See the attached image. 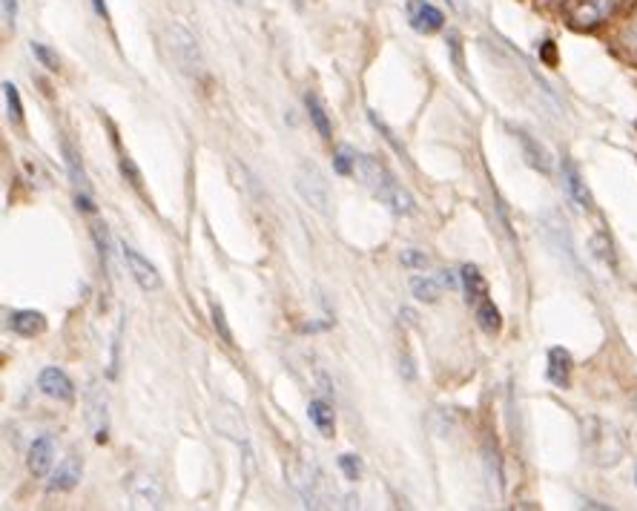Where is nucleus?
<instances>
[{
	"label": "nucleus",
	"mask_w": 637,
	"mask_h": 511,
	"mask_svg": "<svg viewBox=\"0 0 637 511\" xmlns=\"http://www.w3.org/2000/svg\"><path fill=\"white\" fill-rule=\"evenodd\" d=\"M353 176L362 178V184L374 193L376 199L382 201V204H388V207H391L394 213H399V216H411V213L417 210L411 193H408V190L388 173V167H385L382 161H376L374 156L356 153V170H353Z\"/></svg>",
	"instance_id": "f257e3e1"
},
{
	"label": "nucleus",
	"mask_w": 637,
	"mask_h": 511,
	"mask_svg": "<svg viewBox=\"0 0 637 511\" xmlns=\"http://www.w3.org/2000/svg\"><path fill=\"white\" fill-rule=\"evenodd\" d=\"M167 49H170V55H173V61H176L181 72H187V75H201L204 72L196 35L187 26H181V23L167 26Z\"/></svg>",
	"instance_id": "f03ea898"
},
{
	"label": "nucleus",
	"mask_w": 637,
	"mask_h": 511,
	"mask_svg": "<svg viewBox=\"0 0 637 511\" xmlns=\"http://www.w3.org/2000/svg\"><path fill=\"white\" fill-rule=\"evenodd\" d=\"M623 0H569L566 3V21L574 29H594L600 23H606Z\"/></svg>",
	"instance_id": "7ed1b4c3"
},
{
	"label": "nucleus",
	"mask_w": 637,
	"mask_h": 511,
	"mask_svg": "<svg viewBox=\"0 0 637 511\" xmlns=\"http://www.w3.org/2000/svg\"><path fill=\"white\" fill-rule=\"evenodd\" d=\"M296 190H299V196L308 201L313 210L328 213V204H330L328 181H325V176L319 173V167H316V164H302V167H299V173H296Z\"/></svg>",
	"instance_id": "20e7f679"
},
{
	"label": "nucleus",
	"mask_w": 637,
	"mask_h": 511,
	"mask_svg": "<svg viewBox=\"0 0 637 511\" xmlns=\"http://www.w3.org/2000/svg\"><path fill=\"white\" fill-rule=\"evenodd\" d=\"M127 491H130V500L135 509H161L164 491H161V483L155 480L153 474L135 471L130 483H127Z\"/></svg>",
	"instance_id": "39448f33"
},
{
	"label": "nucleus",
	"mask_w": 637,
	"mask_h": 511,
	"mask_svg": "<svg viewBox=\"0 0 637 511\" xmlns=\"http://www.w3.org/2000/svg\"><path fill=\"white\" fill-rule=\"evenodd\" d=\"M457 285V276L451 270H437V273H417L411 276V290L419 302H437L442 290H451Z\"/></svg>",
	"instance_id": "423d86ee"
},
{
	"label": "nucleus",
	"mask_w": 637,
	"mask_h": 511,
	"mask_svg": "<svg viewBox=\"0 0 637 511\" xmlns=\"http://www.w3.org/2000/svg\"><path fill=\"white\" fill-rule=\"evenodd\" d=\"M408 23L419 35H434L445 26V15L431 0H408Z\"/></svg>",
	"instance_id": "0eeeda50"
},
{
	"label": "nucleus",
	"mask_w": 637,
	"mask_h": 511,
	"mask_svg": "<svg viewBox=\"0 0 637 511\" xmlns=\"http://www.w3.org/2000/svg\"><path fill=\"white\" fill-rule=\"evenodd\" d=\"M121 256H124V265L130 270V276L138 282V288L141 290H158L161 288V276H158V270L150 259H144L135 247L124 245L121 247Z\"/></svg>",
	"instance_id": "6e6552de"
},
{
	"label": "nucleus",
	"mask_w": 637,
	"mask_h": 511,
	"mask_svg": "<svg viewBox=\"0 0 637 511\" xmlns=\"http://www.w3.org/2000/svg\"><path fill=\"white\" fill-rule=\"evenodd\" d=\"M87 423L95 443H107L110 440V414H107V400L98 391H89L87 400Z\"/></svg>",
	"instance_id": "1a4fd4ad"
},
{
	"label": "nucleus",
	"mask_w": 637,
	"mask_h": 511,
	"mask_svg": "<svg viewBox=\"0 0 637 511\" xmlns=\"http://www.w3.org/2000/svg\"><path fill=\"white\" fill-rule=\"evenodd\" d=\"M38 385H41V391H44L46 397H52V400H75V385H72V379L66 377L61 368H44L41 377H38Z\"/></svg>",
	"instance_id": "9d476101"
},
{
	"label": "nucleus",
	"mask_w": 637,
	"mask_h": 511,
	"mask_svg": "<svg viewBox=\"0 0 637 511\" xmlns=\"http://www.w3.org/2000/svg\"><path fill=\"white\" fill-rule=\"evenodd\" d=\"M52 463H55V440L49 434H41L35 443L29 445V457H26V466L35 477H46L52 471Z\"/></svg>",
	"instance_id": "9b49d317"
},
{
	"label": "nucleus",
	"mask_w": 637,
	"mask_h": 511,
	"mask_svg": "<svg viewBox=\"0 0 637 511\" xmlns=\"http://www.w3.org/2000/svg\"><path fill=\"white\" fill-rule=\"evenodd\" d=\"M572 368L574 359L566 348H551L549 351V368H546V377L554 388H569L572 385Z\"/></svg>",
	"instance_id": "f8f14e48"
},
{
	"label": "nucleus",
	"mask_w": 637,
	"mask_h": 511,
	"mask_svg": "<svg viewBox=\"0 0 637 511\" xmlns=\"http://www.w3.org/2000/svg\"><path fill=\"white\" fill-rule=\"evenodd\" d=\"M563 187H566V193H569V199L580 207V210H592V193H589V187H586V181L580 176V170L574 167L572 161H563Z\"/></svg>",
	"instance_id": "ddd939ff"
},
{
	"label": "nucleus",
	"mask_w": 637,
	"mask_h": 511,
	"mask_svg": "<svg viewBox=\"0 0 637 511\" xmlns=\"http://www.w3.org/2000/svg\"><path fill=\"white\" fill-rule=\"evenodd\" d=\"M460 285L462 293H465V302H468L471 308H477L483 299H488V282H485L483 273L474 265H462Z\"/></svg>",
	"instance_id": "4468645a"
},
{
	"label": "nucleus",
	"mask_w": 637,
	"mask_h": 511,
	"mask_svg": "<svg viewBox=\"0 0 637 511\" xmlns=\"http://www.w3.org/2000/svg\"><path fill=\"white\" fill-rule=\"evenodd\" d=\"M9 328L18 336L32 339V336L46 331V316L41 311H12L9 313Z\"/></svg>",
	"instance_id": "2eb2a0df"
},
{
	"label": "nucleus",
	"mask_w": 637,
	"mask_h": 511,
	"mask_svg": "<svg viewBox=\"0 0 637 511\" xmlns=\"http://www.w3.org/2000/svg\"><path fill=\"white\" fill-rule=\"evenodd\" d=\"M81 480V460L78 457H66L61 466L52 471L49 489L52 491H72Z\"/></svg>",
	"instance_id": "dca6fc26"
},
{
	"label": "nucleus",
	"mask_w": 637,
	"mask_h": 511,
	"mask_svg": "<svg viewBox=\"0 0 637 511\" xmlns=\"http://www.w3.org/2000/svg\"><path fill=\"white\" fill-rule=\"evenodd\" d=\"M308 420L313 423V428L322 434V437H333L336 431V414H333V405L325 400H313L308 405Z\"/></svg>",
	"instance_id": "f3484780"
},
{
	"label": "nucleus",
	"mask_w": 637,
	"mask_h": 511,
	"mask_svg": "<svg viewBox=\"0 0 637 511\" xmlns=\"http://www.w3.org/2000/svg\"><path fill=\"white\" fill-rule=\"evenodd\" d=\"M474 319H477V325L483 328L485 334H497V331L503 328V316L497 311V305L491 302V296L483 299V302L474 308Z\"/></svg>",
	"instance_id": "a211bd4d"
},
{
	"label": "nucleus",
	"mask_w": 637,
	"mask_h": 511,
	"mask_svg": "<svg viewBox=\"0 0 637 511\" xmlns=\"http://www.w3.org/2000/svg\"><path fill=\"white\" fill-rule=\"evenodd\" d=\"M305 104H308V115H310V121H313V127L319 130V135L322 138H330V118H328V110H325V104L319 101V95L316 92H308L305 95Z\"/></svg>",
	"instance_id": "6ab92c4d"
},
{
	"label": "nucleus",
	"mask_w": 637,
	"mask_h": 511,
	"mask_svg": "<svg viewBox=\"0 0 637 511\" xmlns=\"http://www.w3.org/2000/svg\"><path fill=\"white\" fill-rule=\"evenodd\" d=\"M517 141L523 144V150H526V158L531 167H537V170H543V173H549V156H546V150L531 138L528 133L523 130H517Z\"/></svg>",
	"instance_id": "aec40b11"
},
{
	"label": "nucleus",
	"mask_w": 637,
	"mask_h": 511,
	"mask_svg": "<svg viewBox=\"0 0 637 511\" xmlns=\"http://www.w3.org/2000/svg\"><path fill=\"white\" fill-rule=\"evenodd\" d=\"M3 98H6V110H9V121L12 124H21L23 121V104H21V92L12 81H3Z\"/></svg>",
	"instance_id": "412c9836"
},
{
	"label": "nucleus",
	"mask_w": 637,
	"mask_h": 511,
	"mask_svg": "<svg viewBox=\"0 0 637 511\" xmlns=\"http://www.w3.org/2000/svg\"><path fill=\"white\" fill-rule=\"evenodd\" d=\"M29 49H32V55L38 58V64H41L44 69H49V72H58V69H61V61H58V55H55V52H52V49H49L46 44H38V41H32V46H29Z\"/></svg>",
	"instance_id": "4be33fe9"
},
{
	"label": "nucleus",
	"mask_w": 637,
	"mask_h": 511,
	"mask_svg": "<svg viewBox=\"0 0 637 511\" xmlns=\"http://www.w3.org/2000/svg\"><path fill=\"white\" fill-rule=\"evenodd\" d=\"M333 167H336L339 176H353V170H356V153H353L351 147H339L336 156H333Z\"/></svg>",
	"instance_id": "5701e85b"
},
{
	"label": "nucleus",
	"mask_w": 637,
	"mask_h": 511,
	"mask_svg": "<svg viewBox=\"0 0 637 511\" xmlns=\"http://www.w3.org/2000/svg\"><path fill=\"white\" fill-rule=\"evenodd\" d=\"M210 316H213V328H216V334L221 336V342H224V345H233V331H230V325H227V316L221 311L219 302L210 305Z\"/></svg>",
	"instance_id": "b1692460"
},
{
	"label": "nucleus",
	"mask_w": 637,
	"mask_h": 511,
	"mask_svg": "<svg viewBox=\"0 0 637 511\" xmlns=\"http://www.w3.org/2000/svg\"><path fill=\"white\" fill-rule=\"evenodd\" d=\"M92 239H95V245H98L101 265L110 267V242H107V227H104V224H92Z\"/></svg>",
	"instance_id": "393cba45"
},
{
	"label": "nucleus",
	"mask_w": 637,
	"mask_h": 511,
	"mask_svg": "<svg viewBox=\"0 0 637 511\" xmlns=\"http://www.w3.org/2000/svg\"><path fill=\"white\" fill-rule=\"evenodd\" d=\"M339 468H342V474H345L351 483H356V480L362 477V460H359L356 454H342V457H339Z\"/></svg>",
	"instance_id": "a878e982"
},
{
	"label": "nucleus",
	"mask_w": 637,
	"mask_h": 511,
	"mask_svg": "<svg viewBox=\"0 0 637 511\" xmlns=\"http://www.w3.org/2000/svg\"><path fill=\"white\" fill-rule=\"evenodd\" d=\"M623 46L637 55V9L632 12V18L626 21V29H623Z\"/></svg>",
	"instance_id": "bb28decb"
},
{
	"label": "nucleus",
	"mask_w": 637,
	"mask_h": 511,
	"mask_svg": "<svg viewBox=\"0 0 637 511\" xmlns=\"http://www.w3.org/2000/svg\"><path fill=\"white\" fill-rule=\"evenodd\" d=\"M402 265L411 267V270H425L428 267V256L419 253V250H405L402 253Z\"/></svg>",
	"instance_id": "cd10ccee"
},
{
	"label": "nucleus",
	"mask_w": 637,
	"mask_h": 511,
	"mask_svg": "<svg viewBox=\"0 0 637 511\" xmlns=\"http://www.w3.org/2000/svg\"><path fill=\"white\" fill-rule=\"evenodd\" d=\"M3 3V21L6 26H15L18 21V0H0Z\"/></svg>",
	"instance_id": "c85d7f7f"
},
{
	"label": "nucleus",
	"mask_w": 637,
	"mask_h": 511,
	"mask_svg": "<svg viewBox=\"0 0 637 511\" xmlns=\"http://www.w3.org/2000/svg\"><path fill=\"white\" fill-rule=\"evenodd\" d=\"M121 173H124V176H130V181H132V187H141V173H138V170H135V164H132V158H121Z\"/></svg>",
	"instance_id": "c756f323"
},
{
	"label": "nucleus",
	"mask_w": 637,
	"mask_h": 511,
	"mask_svg": "<svg viewBox=\"0 0 637 511\" xmlns=\"http://www.w3.org/2000/svg\"><path fill=\"white\" fill-rule=\"evenodd\" d=\"M635 486H637V471H635Z\"/></svg>",
	"instance_id": "7c9ffc66"
}]
</instances>
